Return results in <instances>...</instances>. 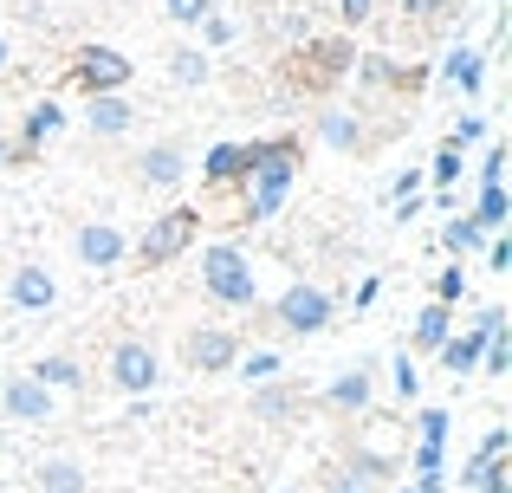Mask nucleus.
Returning a JSON list of instances; mask_svg holds the SVG:
<instances>
[{"instance_id":"14","label":"nucleus","mask_w":512,"mask_h":493,"mask_svg":"<svg viewBox=\"0 0 512 493\" xmlns=\"http://www.w3.org/2000/svg\"><path fill=\"white\" fill-rule=\"evenodd\" d=\"M448 338H454V305H435V299H428L422 312L409 318V344H402V351H409V357H415V351H422V357H435Z\"/></svg>"},{"instance_id":"26","label":"nucleus","mask_w":512,"mask_h":493,"mask_svg":"<svg viewBox=\"0 0 512 493\" xmlns=\"http://www.w3.org/2000/svg\"><path fill=\"white\" fill-rule=\"evenodd\" d=\"M461 150H448V143H441V156H435V163H428V182H435V195H441V202H454V182H461Z\"/></svg>"},{"instance_id":"21","label":"nucleus","mask_w":512,"mask_h":493,"mask_svg":"<svg viewBox=\"0 0 512 493\" xmlns=\"http://www.w3.org/2000/svg\"><path fill=\"white\" fill-rule=\"evenodd\" d=\"M201 182H208L214 195H221V189H240V143H214V150L201 156Z\"/></svg>"},{"instance_id":"38","label":"nucleus","mask_w":512,"mask_h":493,"mask_svg":"<svg viewBox=\"0 0 512 493\" xmlns=\"http://www.w3.org/2000/svg\"><path fill=\"white\" fill-rule=\"evenodd\" d=\"M325 493H376V487H363L350 468H331V474H325Z\"/></svg>"},{"instance_id":"5","label":"nucleus","mask_w":512,"mask_h":493,"mask_svg":"<svg viewBox=\"0 0 512 493\" xmlns=\"http://www.w3.org/2000/svg\"><path fill=\"white\" fill-rule=\"evenodd\" d=\"M331 312H338V299H331L325 286H286L273 299V318H279V331H286V338H318V331L331 325Z\"/></svg>"},{"instance_id":"31","label":"nucleus","mask_w":512,"mask_h":493,"mask_svg":"<svg viewBox=\"0 0 512 493\" xmlns=\"http://www.w3.org/2000/svg\"><path fill=\"white\" fill-rule=\"evenodd\" d=\"M240 377L260 390V383H273L279 377V351H240Z\"/></svg>"},{"instance_id":"39","label":"nucleus","mask_w":512,"mask_h":493,"mask_svg":"<svg viewBox=\"0 0 512 493\" xmlns=\"http://www.w3.org/2000/svg\"><path fill=\"white\" fill-rule=\"evenodd\" d=\"M201 39H208V46H227V39H234V20H221V13H208V20H201Z\"/></svg>"},{"instance_id":"30","label":"nucleus","mask_w":512,"mask_h":493,"mask_svg":"<svg viewBox=\"0 0 512 493\" xmlns=\"http://www.w3.org/2000/svg\"><path fill=\"white\" fill-rule=\"evenodd\" d=\"M389 390H396L402 403H415V396H422V370H415L409 351H396V364H389Z\"/></svg>"},{"instance_id":"18","label":"nucleus","mask_w":512,"mask_h":493,"mask_svg":"<svg viewBox=\"0 0 512 493\" xmlns=\"http://www.w3.org/2000/svg\"><path fill=\"white\" fill-rule=\"evenodd\" d=\"M370 396H376V370L370 364H350L331 377V390H325V403L331 409H370Z\"/></svg>"},{"instance_id":"32","label":"nucleus","mask_w":512,"mask_h":493,"mask_svg":"<svg viewBox=\"0 0 512 493\" xmlns=\"http://www.w3.org/2000/svg\"><path fill=\"white\" fill-rule=\"evenodd\" d=\"M415 429H422V448H448V409H422V416H415Z\"/></svg>"},{"instance_id":"17","label":"nucleus","mask_w":512,"mask_h":493,"mask_svg":"<svg viewBox=\"0 0 512 493\" xmlns=\"http://www.w3.org/2000/svg\"><path fill=\"white\" fill-rule=\"evenodd\" d=\"M441 78H448L461 98H480V85H487V52H480V46H448Z\"/></svg>"},{"instance_id":"12","label":"nucleus","mask_w":512,"mask_h":493,"mask_svg":"<svg viewBox=\"0 0 512 493\" xmlns=\"http://www.w3.org/2000/svg\"><path fill=\"white\" fill-rule=\"evenodd\" d=\"M7 299H13V312H52V305H59V279L39 260H26V266L7 273Z\"/></svg>"},{"instance_id":"9","label":"nucleus","mask_w":512,"mask_h":493,"mask_svg":"<svg viewBox=\"0 0 512 493\" xmlns=\"http://www.w3.org/2000/svg\"><path fill=\"white\" fill-rule=\"evenodd\" d=\"M130 169H137L143 189L169 195V189H182V176H188V143H182V137H163V143H150V150H143Z\"/></svg>"},{"instance_id":"25","label":"nucleus","mask_w":512,"mask_h":493,"mask_svg":"<svg viewBox=\"0 0 512 493\" xmlns=\"http://www.w3.org/2000/svg\"><path fill=\"white\" fill-rule=\"evenodd\" d=\"M441 247H448L454 260H467L474 247H487V234H480V221H474V215H454L448 228H441Z\"/></svg>"},{"instance_id":"3","label":"nucleus","mask_w":512,"mask_h":493,"mask_svg":"<svg viewBox=\"0 0 512 493\" xmlns=\"http://www.w3.org/2000/svg\"><path fill=\"white\" fill-rule=\"evenodd\" d=\"M201 292L214 305H260V273L234 241H208L201 247Z\"/></svg>"},{"instance_id":"23","label":"nucleus","mask_w":512,"mask_h":493,"mask_svg":"<svg viewBox=\"0 0 512 493\" xmlns=\"http://www.w3.org/2000/svg\"><path fill=\"white\" fill-rule=\"evenodd\" d=\"M467 215L480 221V234H506V221H512V202H506V189H480Z\"/></svg>"},{"instance_id":"29","label":"nucleus","mask_w":512,"mask_h":493,"mask_svg":"<svg viewBox=\"0 0 512 493\" xmlns=\"http://www.w3.org/2000/svg\"><path fill=\"white\" fill-rule=\"evenodd\" d=\"M344 468L357 474L363 487H376V481H389V474H396V461H389V455H376V448H357V455H350Z\"/></svg>"},{"instance_id":"22","label":"nucleus","mask_w":512,"mask_h":493,"mask_svg":"<svg viewBox=\"0 0 512 493\" xmlns=\"http://www.w3.org/2000/svg\"><path fill=\"white\" fill-rule=\"evenodd\" d=\"M39 493H85V468H78L72 455H52V461H39Z\"/></svg>"},{"instance_id":"36","label":"nucleus","mask_w":512,"mask_h":493,"mask_svg":"<svg viewBox=\"0 0 512 493\" xmlns=\"http://www.w3.org/2000/svg\"><path fill=\"white\" fill-rule=\"evenodd\" d=\"M461 286H467V273H461V260H454L448 273H435V305H454V299H461Z\"/></svg>"},{"instance_id":"1","label":"nucleus","mask_w":512,"mask_h":493,"mask_svg":"<svg viewBox=\"0 0 512 493\" xmlns=\"http://www.w3.org/2000/svg\"><path fill=\"white\" fill-rule=\"evenodd\" d=\"M305 169V143L292 137H253L240 143V182H247V221H273L279 208H286L292 182H299Z\"/></svg>"},{"instance_id":"20","label":"nucleus","mask_w":512,"mask_h":493,"mask_svg":"<svg viewBox=\"0 0 512 493\" xmlns=\"http://www.w3.org/2000/svg\"><path fill=\"white\" fill-rule=\"evenodd\" d=\"M26 377H33V383H46L52 396H59V390H85V364H78L72 351H46L33 370H26Z\"/></svg>"},{"instance_id":"28","label":"nucleus","mask_w":512,"mask_h":493,"mask_svg":"<svg viewBox=\"0 0 512 493\" xmlns=\"http://www.w3.org/2000/svg\"><path fill=\"white\" fill-rule=\"evenodd\" d=\"M480 370H487V377H506V370H512V331H506V325H493V331H487V351H480Z\"/></svg>"},{"instance_id":"11","label":"nucleus","mask_w":512,"mask_h":493,"mask_svg":"<svg viewBox=\"0 0 512 493\" xmlns=\"http://www.w3.org/2000/svg\"><path fill=\"white\" fill-rule=\"evenodd\" d=\"M0 416L7 422H46L52 416V390L33 383L26 370H7V377H0Z\"/></svg>"},{"instance_id":"4","label":"nucleus","mask_w":512,"mask_h":493,"mask_svg":"<svg viewBox=\"0 0 512 493\" xmlns=\"http://www.w3.org/2000/svg\"><path fill=\"white\" fill-rule=\"evenodd\" d=\"M195 234H201V208H169V215H156L150 228H143V241L130 247V253H137V266L150 273V266H169V260H182Z\"/></svg>"},{"instance_id":"42","label":"nucleus","mask_w":512,"mask_h":493,"mask_svg":"<svg viewBox=\"0 0 512 493\" xmlns=\"http://www.w3.org/2000/svg\"><path fill=\"white\" fill-rule=\"evenodd\" d=\"M415 189H422V169H402V176H396V202H409Z\"/></svg>"},{"instance_id":"19","label":"nucleus","mask_w":512,"mask_h":493,"mask_svg":"<svg viewBox=\"0 0 512 493\" xmlns=\"http://www.w3.org/2000/svg\"><path fill=\"white\" fill-rule=\"evenodd\" d=\"M299 409H305V396L292 390V383H279V377L253 390V416H260L266 429H279V422H292V416H299Z\"/></svg>"},{"instance_id":"27","label":"nucleus","mask_w":512,"mask_h":493,"mask_svg":"<svg viewBox=\"0 0 512 493\" xmlns=\"http://www.w3.org/2000/svg\"><path fill=\"white\" fill-rule=\"evenodd\" d=\"M474 143H493L487 137V111H461V117H454V130H448V150H474Z\"/></svg>"},{"instance_id":"41","label":"nucleus","mask_w":512,"mask_h":493,"mask_svg":"<svg viewBox=\"0 0 512 493\" xmlns=\"http://www.w3.org/2000/svg\"><path fill=\"white\" fill-rule=\"evenodd\" d=\"M338 7H344V20H350V26H363V20L376 13V0H338Z\"/></svg>"},{"instance_id":"37","label":"nucleus","mask_w":512,"mask_h":493,"mask_svg":"<svg viewBox=\"0 0 512 493\" xmlns=\"http://www.w3.org/2000/svg\"><path fill=\"white\" fill-rule=\"evenodd\" d=\"M512 266V241L506 234H487V273H506Z\"/></svg>"},{"instance_id":"24","label":"nucleus","mask_w":512,"mask_h":493,"mask_svg":"<svg viewBox=\"0 0 512 493\" xmlns=\"http://www.w3.org/2000/svg\"><path fill=\"white\" fill-rule=\"evenodd\" d=\"M208 72H214V65H208V52H201V46H182V52H169V78H175L182 91L208 85Z\"/></svg>"},{"instance_id":"6","label":"nucleus","mask_w":512,"mask_h":493,"mask_svg":"<svg viewBox=\"0 0 512 493\" xmlns=\"http://www.w3.org/2000/svg\"><path fill=\"white\" fill-rule=\"evenodd\" d=\"M72 78H78L85 98H111V91H124L130 78H137V65H130L117 46H78L72 52Z\"/></svg>"},{"instance_id":"34","label":"nucleus","mask_w":512,"mask_h":493,"mask_svg":"<svg viewBox=\"0 0 512 493\" xmlns=\"http://www.w3.org/2000/svg\"><path fill=\"white\" fill-rule=\"evenodd\" d=\"M163 13H169L175 26H201L214 13V0H163Z\"/></svg>"},{"instance_id":"43","label":"nucleus","mask_w":512,"mask_h":493,"mask_svg":"<svg viewBox=\"0 0 512 493\" xmlns=\"http://www.w3.org/2000/svg\"><path fill=\"white\" fill-rule=\"evenodd\" d=\"M0 72H7V39H0Z\"/></svg>"},{"instance_id":"10","label":"nucleus","mask_w":512,"mask_h":493,"mask_svg":"<svg viewBox=\"0 0 512 493\" xmlns=\"http://www.w3.org/2000/svg\"><path fill=\"white\" fill-rule=\"evenodd\" d=\"M72 253L91 266V273H111V266H124L130 241H124V228H117V221H85V228L72 234Z\"/></svg>"},{"instance_id":"15","label":"nucleus","mask_w":512,"mask_h":493,"mask_svg":"<svg viewBox=\"0 0 512 493\" xmlns=\"http://www.w3.org/2000/svg\"><path fill=\"white\" fill-rule=\"evenodd\" d=\"M85 124H91V137H130V124H137V104L124 98V91H111V98H85Z\"/></svg>"},{"instance_id":"44","label":"nucleus","mask_w":512,"mask_h":493,"mask_svg":"<svg viewBox=\"0 0 512 493\" xmlns=\"http://www.w3.org/2000/svg\"><path fill=\"white\" fill-rule=\"evenodd\" d=\"M396 493H415V487H396Z\"/></svg>"},{"instance_id":"16","label":"nucleus","mask_w":512,"mask_h":493,"mask_svg":"<svg viewBox=\"0 0 512 493\" xmlns=\"http://www.w3.org/2000/svg\"><path fill=\"white\" fill-rule=\"evenodd\" d=\"M59 130H65V111H59V98H39L33 111H26V124H20V143H13L7 156L20 163V156H33V150H39V143H52Z\"/></svg>"},{"instance_id":"7","label":"nucleus","mask_w":512,"mask_h":493,"mask_svg":"<svg viewBox=\"0 0 512 493\" xmlns=\"http://www.w3.org/2000/svg\"><path fill=\"white\" fill-rule=\"evenodd\" d=\"M104 377H111L124 396H150L156 377H163V357H156L150 338H117V344H111V364H104Z\"/></svg>"},{"instance_id":"33","label":"nucleus","mask_w":512,"mask_h":493,"mask_svg":"<svg viewBox=\"0 0 512 493\" xmlns=\"http://www.w3.org/2000/svg\"><path fill=\"white\" fill-rule=\"evenodd\" d=\"M396 7L409 13L415 26H435V20H448V13H454V0H396Z\"/></svg>"},{"instance_id":"13","label":"nucleus","mask_w":512,"mask_h":493,"mask_svg":"<svg viewBox=\"0 0 512 493\" xmlns=\"http://www.w3.org/2000/svg\"><path fill=\"white\" fill-rule=\"evenodd\" d=\"M312 130H318V143H325V150H338V156H363V150H376L370 124H363L357 111H318V117H312Z\"/></svg>"},{"instance_id":"35","label":"nucleus","mask_w":512,"mask_h":493,"mask_svg":"<svg viewBox=\"0 0 512 493\" xmlns=\"http://www.w3.org/2000/svg\"><path fill=\"white\" fill-rule=\"evenodd\" d=\"M506 176V143H487V156H480V189H500Z\"/></svg>"},{"instance_id":"2","label":"nucleus","mask_w":512,"mask_h":493,"mask_svg":"<svg viewBox=\"0 0 512 493\" xmlns=\"http://www.w3.org/2000/svg\"><path fill=\"white\" fill-rule=\"evenodd\" d=\"M350 65H357V46L350 39H318V33H305V46L299 52H286V91H305V98H325L331 85H344L350 78Z\"/></svg>"},{"instance_id":"40","label":"nucleus","mask_w":512,"mask_h":493,"mask_svg":"<svg viewBox=\"0 0 512 493\" xmlns=\"http://www.w3.org/2000/svg\"><path fill=\"white\" fill-rule=\"evenodd\" d=\"M441 455L448 448H415V474H441Z\"/></svg>"},{"instance_id":"8","label":"nucleus","mask_w":512,"mask_h":493,"mask_svg":"<svg viewBox=\"0 0 512 493\" xmlns=\"http://www.w3.org/2000/svg\"><path fill=\"white\" fill-rule=\"evenodd\" d=\"M182 364L195 377H221V370L240 364V338L227 325H188L182 331Z\"/></svg>"}]
</instances>
